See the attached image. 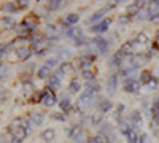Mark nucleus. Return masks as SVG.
I'll return each instance as SVG.
<instances>
[{
    "label": "nucleus",
    "mask_w": 159,
    "mask_h": 143,
    "mask_svg": "<svg viewBox=\"0 0 159 143\" xmlns=\"http://www.w3.org/2000/svg\"><path fill=\"white\" fill-rule=\"evenodd\" d=\"M151 111H153V123L156 126H159V103L154 100L151 105Z\"/></svg>",
    "instance_id": "nucleus-18"
},
{
    "label": "nucleus",
    "mask_w": 159,
    "mask_h": 143,
    "mask_svg": "<svg viewBox=\"0 0 159 143\" xmlns=\"http://www.w3.org/2000/svg\"><path fill=\"white\" fill-rule=\"evenodd\" d=\"M48 48H49V40L34 43V49L37 51V54H38V56H45V53H46V49H48Z\"/></svg>",
    "instance_id": "nucleus-10"
},
{
    "label": "nucleus",
    "mask_w": 159,
    "mask_h": 143,
    "mask_svg": "<svg viewBox=\"0 0 159 143\" xmlns=\"http://www.w3.org/2000/svg\"><path fill=\"white\" fill-rule=\"evenodd\" d=\"M64 2H61V0H51V2H48V8L49 10H59L62 7Z\"/></svg>",
    "instance_id": "nucleus-31"
},
{
    "label": "nucleus",
    "mask_w": 159,
    "mask_h": 143,
    "mask_svg": "<svg viewBox=\"0 0 159 143\" xmlns=\"http://www.w3.org/2000/svg\"><path fill=\"white\" fill-rule=\"evenodd\" d=\"M11 134H13V140L21 143L25 138V135H27V131H25L24 127H16V129H13V131H11Z\"/></svg>",
    "instance_id": "nucleus-8"
},
{
    "label": "nucleus",
    "mask_w": 159,
    "mask_h": 143,
    "mask_svg": "<svg viewBox=\"0 0 159 143\" xmlns=\"http://www.w3.org/2000/svg\"><path fill=\"white\" fill-rule=\"evenodd\" d=\"M159 18V8H156V7H151V10H150V21H153V19H157Z\"/></svg>",
    "instance_id": "nucleus-35"
},
{
    "label": "nucleus",
    "mask_w": 159,
    "mask_h": 143,
    "mask_svg": "<svg viewBox=\"0 0 159 143\" xmlns=\"http://www.w3.org/2000/svg\"><path fill=\"white\" fill-rule=\"evenodd\" d=\"M134 45H135V40L127 42V43H124V45H123L121 51H123L124 54H130V53H132V49H134Z\"/></svg>",
    "instance_id": "nucleus-24"
},
{
    "label": "nucleus",
    "mask_w": 159,
    "mask_h": 143,
    "mask_svg": "<svg viewBox=\"0 0 159 143\" xmlns=\"http://www.w3.org/2000/svg\"><path fill=\"white\" fill-rule=\"evenodd\" d=\"M156 38H157V40H159V30H157V34H156Z\"/></svg>",
    "instance_id": "nucleus-47"
},
{
    "label": "nucleus",
    "mask_w": 159,
    "mask_h": 143,
    "mask_svg": "<svg viewBox=\"0 0 159 143\" xmlns=\"http://www.w3.org/2000/svg\"><path fill=\"white\" fill-rule=\"evenodd\" d=\"M130 123L134 124L135 127H139V126H142V114H140V111H132L130 113Z\"/></svg>",
    "instance_id": "nucleus-17"
},
{
    "label": "nucleus",
    "mask_w": 159,
    "mask_h": 143,
    "mask_svg": "<svg viewBox=\"0 0 159 143\" xmlns=\"http://www.w3.org/2000/svg\"><path fill=\"white\" fill-rule=\"evenodd\" d=\"M37 75H38V78H48V75H49V69H48L46 65L40 67V69L37 70Z\"/></svg>",
    "instance_id": "nucleus-29"
},
{
    "label": "nucleus",
    "mask_w": 159,
    "mask_h": 143,
    "mask_svg": "<svg viewBox=\"0 0 159 143\" xmlns=\"http://www.w3.org/2000/svg\"><path fill=\"white\" fill-rule=\"evenodd\" d=\"M118 131L121 132L123 135H127V134L132 131V129L129 127V124H127L126 121H119V123H118Z\"/></svg>",
    "instance_id": "nucleus-19"
},
{
    "label": "nucleus",
    "mask_w": 159,
    "mask_h": 143,
    "mask_svg": "<svg viewBox=\"0 0 159 143\" xmlns=\"http://www.w3.org/2000/svg\"><path fill=\"white\" fill-rule=\"evenodd\" d=\"M83 131H81V126H73L72 129H70V132H69V135L70 137H73V138H76L80 134H81Z\"/></svg>",
    "instance_id": "nucleus-32"
},
{
    "label": "nucleus",
    "mask_w": 159,
    "mask_h": 143,
    "mask_svg": "<svg viewBox=\"0 0 159 143\" xmlns=\"http://www.w3.org/2000/svg\"><path fill=\"white\" fill-rule=\"evenodd\" d=\"M91 141H92V143H111L107 137L102 135V134H97L96 137H92V138H91Z\"/></svg>",
    "instance_id": "nucleus-26"
},
{
    "label": "nucleus",
    "mask_w": 159,
    "mask_h": 143,
    "mask_svg": "<svg viewBox=\"0 0 159 143\" xmlns=\"http://www.w3.org/2000/svg\"><path fill=\"white\" fill-rule=\"evenodd\" d=\"M151 80H153V76H151V73H150V72L143 70V72L140 73V83H142V84H148Z\"/></svg>",
    "instance_id": "nucleus-23"
},
{
    "label": "nucleus",
    "mask_w": 159,
    "mask_h": 143,
    "mask_svg": "<svg viewBox=\"0 0 159 143\" xmlns=\"http://www.w3.org/2000/svg\"><path fill=\"white\" fill-rule=\"evenodd\" d=\"M61 72L65 75V73H72L73 72V67L70 65V64H67V62H65V64H62V65H61Z\"/></svg>",
    "instance_id": "nucleus-34"
},
{
    "label": "nucleus",
    "mask_w": 159,
    "mask_h": 143,
    "mask_svg": "<svg viewBox=\"0 0 159 143\" xmlns=\"http://www.w3.org/2000/svg\"><path fill=\"white\" fill-rule=\"evenodd\" d=\"M108 27H110V19H102L100 22H97V24L92 25L89 30H91L92 34H103V32L108 30Z\"/></svg>",
    "instance_id": "nucleus-4"
},
{
    "label": "nucleus",
    "mask_w": 159,
    "mask_h": 143,
    "mask_svg": "<svg viewBox=\"0 0 159 143\" xmlns=\"http://www.w3.org/2000/svg\"><path fill=\"white\" fill-rule=\"evenodd\" d=\"M135 42H139V43H147V42H148V37L145 35V34H139Z\"/></svg>",
    "instance_id": "nucleus-40"
},
{
    "label": "nucleus",
    "mask_w": 159,
    "mask_h": 143,
    "mask_svg": "<svg viewBox=\"0 0 159 143\" xmlns=\"http://www.w3.org/2000/svg\"><path fill=\"white\" fill-rule=\"evenodd\" d=\"M54 137H56V132L52 131V129H46V131H43V132H42V138H43L45 141H51V140H54Z\"/></svg>",
    "instance_id": "nucleus-20"
},
{
    "label": "nucleus",
    "mask_w": 159,
    "mask_h": 143,
    "mask_svg": "<svg viewBox=\"0 0 159 143\" xmlns=\"http://www.w3.org/2000/svg\"><path fill=\"white\" fill-rule=\"evenodd\" d=\"M140 86H142V83L139 80H134V78H129V80H126V83H124L126 92H130V94H139Z\"/></svg>",
    "instance_id": "nucleus-2"
},
{
    "label": "nucleus",
    "mask_w": 159,
    "mask_h": 143,
    "mask_svg": "<svg viewBox=\"0 0 159 143\" xmlns=\"http://www.w3.org/2000/svg\"><path fill=\"white\" fill-rule=\"evenodd\" d=\"M92 60H94V57H89V56H81L78 57L76 62H75V67L80 69V70H89V65L92 64Z\"/></svg>",
    "instance_id": "nucleus-3"
},
{
    "label": "nucleus",
    "mask_w": 159,
    "mask_h": 143,
    "mask_svg": "<svg viewBox=\"0 0 159 143\" xmlns=\"http://www.w3.org/2000/svg\"><path fill=\"white\" fill-rule=\"evenodd\" d=\"M65 35L73 38V40H76V38H81L83 37V30L78 27V25H72V27L65 29Z\"/></svg>",
    "instance_id": "nucleus-7"
},
{
    "label": "nucleus",
    "mask_w": 159,
    "mask_h": 143,
    "mask_svg": "<svg viewBox=\"0 0 159 143\" xmlns=\"http://www.w3.org/2000/svg\"><path fill=\"white\" fill-rule=\"evenodd\" d=\"M75 141H76V143H89V140H88V137H86V132L83 131L81 134L75 138Z\"/></svg>",
    "instance_id": "nucleus-36"
},
{
    "label": "nucleus",
    "mask_w": 159,
    "mask_h": 143,
    "mask_svg": "<svg viewBox=\"0 0 159 143\" xmlns=\"http://www.w3.org/2000/svg\"><path fill=\"white\" fill-rule=\"evenodd\" d=\"M92 43L96 45L99 53H102V54L107 53V49H108V40H105V38L99 37V38H96V40H92Z\"/></svg>",
    "instance_id": "nucleus-5"
},
{
    "label": "nucleus",
    "mask_w": 159,
    "mask_h": 143,
    "mask_svg": "<svg viewBox=\"0 0 159 143\" xmlns=\"http://www.w3.org/2000/svg\"><path fill=\"white\" fill-rule=\"evenodd\" d=\"M59 107H61V110H62V111H69V110H70V102H69V97H64V99L61 100V103H59Z\"/></svg>",
    "instance_id": "nucleus-30"
},
{
    "label": "nucleus",
    "mask_w": 159,
    "mask_h": 143,
    "mask_svg": "<svg viewBox=\"0 0 159 143\" xmlns=\"http://www.w3.org/2000/svg\"><path fill=\"white\" fill-rule=\"evenodd\" d=\"M13 22H15V21H13V18H11V16H8V18H3V19H2V24H3V25H13Z\"/></svg>",
    "instance_id": "nucleus-44"
},
{
    "label": "nucleus",
    "mask_w": 159,
    "mask_h": 143,
    "mask_svg": "<svg viewBox=\"0 0 159 143\" xmlns=\"http://www.w3.org/2000/svg\"><path fill=\"white\" fill-rule=\"evenodd\" d=\"M148 87H150V89H156V87H157V80H156V78H153V80L148 83Z\"/></svg>",
    "instance_id": "nucleus-45"
},
{
    "label": "nucleus",
    "mask_w": 159,
    "mask_h": 143,
    "mask_svg": "<svg viewBox=\"0 0 159 143\" xmlns=\"http://www.w3.org/2000/svg\"><path fill=\"white\" fill-rule=\"evenodd\" d=\"M43 113H32V118H30V121H32V124L34 126H40L43 123Z\"/></svg>",
    "instance_id": "nucleus-21"
},
{
    "label": "nucleus",
    "mask_w": 159,
    "mask_h": 143,
    "mask_svg": "<svg viewBox=\"0 0 159 143\" xmlns=\"http://www.w3.org/2000/svg\"><path fill=\"white\" fill-rule=\"evenodd\" d=\"M86 89H91V91H94V92H99L100 86H99L96 81H88V83H86Z\"/></svg>",
    "instance_id": "nucleus-33"
},
{
    "label": "nucleus",
    "mask_w": 159,
    "mask_h": 143,
    "mask_svg": "<svg viewBox=\"0 0 159 143\" xmlns=\"http://www.w3.org/2000/svg\"><path fill=\"white\" fill-rule=\"evenodd\" d=\"M94 91H91V89H86V92H83V94H80V97H78V100H76V108L81 111V110H84V108H88L89 107V103L92 102V97H94Z\"/></svg>",
    "instance_id": "nucleus-1"
},
{
    "label": "nucleus",
    "mask_w": 159,
    "mask_h": 143,
    "mask_svg": "<svg viewBox=\"0 0 159 143\" xmlns=\"http://www.w3.org/2000/svg\"><path fill=\"white\" fill-rule=\"evenodd\" d=\"M30 48L29 46H19L18 49H16V54H18V59H21V60H25L29 56H30Z\"/></svg>",
    "instance_id": "nucleus-13"
},
{
    "label": "nucleus",
    "mask_w": 159,
    "mask_h": 143,
    "mask_svg": "<svg viewBox=\"0 0 159 143\" xmlns=\"http://www.w3.org/2000/svg\"><path fill=\"white\" fill-rule=\"evenodd\" d=\"M111 108H113V103H111L110 100H105V99L100 100V105H99V111H100V113H107V111H110Z\"/></svg>",
    "instance_id": "nucleus-16"
},
{
    "label": "nucleus",
    "mask_w": 159,
    "mask_h": 143,
    "mask_svg": "<svg viewBox=\"0 0 159 143\" xmlns=\"http://www.w3.org/2000/svg\"><path fill=\"white\" fill-rule=\"evenodd\" d=\"M111 8H113V5H107L105 8H102V10L96 11L94 15H92V16L89 18V22H91V24H94L96 21H100V19H102V16H103V15H105V13H107L108 10H111Z\"/></svg>",
    "instance_id": "nucleus-9"
},
{
    "label": "nucleus",
    "mask_w": 159,
    "mask_h": 143,
    "mask_svg": "<svg viewBox=\"0 0 159 143\" xmlns=\"http://www.w3.org/2000/svg\"><path fill=\"white\" fill-rule=\"evenodd\" d=\"M75 45H76V46H84V45H88V40H86L84 37L76 38V40H75Z\"/></svg>",
    "instance_id": "nucleus-41"
},
{
    "label": "nucleus",
    "mask_w": 159,
    "mask_h": 143,
    "mask_svg": "<svg viewBox=\"0 0 159 143\" xmlns=\"http://www.w3.org/2000/svg\"><path fill=\"white\" fill-rule=\"evenodd\" d=\"M45 65L48 67V69H51V67H56L57 65V59H54V57H51V59H48L46 60V64Z\"/></svg>",
    "instance_id": "nucleus-39"
},
{
    "label": "nucleus",
    "mask_w": 159,
    "mask_h": 143,
    "mask_svg": "<svg viewBox=\"0 0 159 143\" xmlns=\"http://www.w3.org/2000/svg\"><path fill=\"white\" fill-rule=\"evenodd\" d=\"M48 87L51 89V91H57L59 87H61V80L54 75V76H51L49 80H48Z\"/></svg>",
    "instance_id": "nucleus-15"
},
{
    "label": "nucleus",
    "mask_w": 159,
    "mask_h": 143,
    "mask_svg": "<svg viewBox=\"0 0 159 143\" xmlns=\"http://www.w3.org/2000/svg\"><path fill=\"white\" fill-rule=\"evenodd\" d=\"M78 19H80V16L76 15V13H70V15L67 16V18H65V24H67V25H75L76 22H78Z\"/></svg>",
    "instance_id": "nucleus-22"
},
{
    "label": "nucleus",
    "mask_w": 159,
    "mask_h": 143,
    "mask_svg": "<svg viewBox=\"0 0 159 143\" xmlns=\"http://www.w3.org/2000/svg\"><path fill=\"white\" fill-rule=\"evenodd\" d=\"M139 141H140V143H151L150 135H147V134H142V135H140V138H139Z\"/></svg>",
    "instance_id": "nucleus-42"
},
{
    "label": "nucleus",
    "mask_w": 159,
    "mask_h": 143,
    "mask_svg": "<svg viewBox=\"0 0 159 143\" xmlns=\"http://www.w3.org/2000/svg\"><path fill=\"white\" fill-rule=\"evenodd\" d=\"M156 102H157V103H159V97H157V99H156Z\"/></svg>",
    "instance_id": "nucleus-48"
},
{
    "label": "nucleus",
    "mask_w": 159,
    "mask_h": 143,
    "mask_svg": "<svg viewBox=\"0 0 159 143\" xmlns=\"http://www.w3.org/2000/svg\"><path fill=\"white\" fill-rule=\"evenodd\" d=\"M51 118L57 119V121H65V119H67V116H65V113H52Z\"/></svg>",
    "instance_id": "nucleus-38"
},
{
    "label": "nucleus",
    "mask_w": 159,
    "mask_h": 143,
    "mask_svg": "<svg viewBox=\"0 0 159 143\" xmlns=\"http://www.w3.org/2000/svg\"><path fill=\"white\" fill-rule=\"evenodd\" d=\"M126 138H127L129 143H139V135H137V132H135V129H132V131L126 135Z\"/></svg>",
    "instance_id": "nucleus-27"
},
{
    "label": "nucleus",
    "mask_w": 159,
    "mask_h": 143,
    "mask_svg": "<svg viewBox=\"0 0 159 143\" xmlns=\"http://www.w3.org/2000/svg\"><path fill=\"white\" fill-rule=\"evenodd\" d=\"M116 87H118V76L115 75V76H110L108 78V81H107V91H108L110 94H115Z\"/></svg>",
    "instance_id": "nucleus-14"
},
{
    "label": "nucleus",
    "mask_w": 159,
    "mask_h": 143,
    "mask_svg": "<svg viewBox=\"0 0 159 143\" xmlns=\"http://www.w3.org/2000/svg\"><path fill=\"white\" fill-rule=\"evenodd\" d=\"M16 3H18V8H24V7L29 5V2H22V0H21V2H16Z\"/></svg>",
    "instance_id": "nucleus-46"
},
{
    "label": "nucleus",
    "mask_w": 159,
    "mask_h": 143,
    "mask_svg": "<svg viewBox=\"0 0 159 143\" xmlns=\"http://www.w3.org/2000/svg\"><path fill=\"white\" fill-rule=\"evenodd\" d=\"M124 59H126V54L123 53L121 49H119L118 53H115V56H113V59H111V65L121 67V65H123V62H124Z\"/></svg>",
    "instance_id": "nucleus-12"
},
{
    "label": "nucleus",
    "mask_w": 159,
    "mask_h": 143,
    "mask_svg": "<svg viewBox=\"0 0 159 143\" xmlns=\"http://www.w3.org/2000/svg\"><path fill=\"white\" fill-rule=\"evenodd\" d=\"M139 13H140V10H139V7L135 5V3H132V5H129L127 7V16L130 18V16H139Z\"/></svg>",
    "instance_id": "nucleus-28"
},
{
    "label": "nucleus",
    "mask_w": 159,
    "mask_h": 143,
    "mask_svg": "<svg viewBox=\"0 0 159 143\" xmlns=\"http://www.w3.org/2000/svg\"><path fill=\"white\" fill-rule=\"evenodd\" d=\"M5 10L10 11V13H15V11H18V7L13 5V3H7V5H5Z\"/></svg>",
    "instance_id": "nucleus-43"
},
{
    "label": "nucleus",
    "mask_w": 159,
    "mask_h": 143,
    "mask_svg": "<svg viewBox=\"0 0 159 143\" xmlns=\"http://www.w3.org/2000/svg\"><path fill=\"white\" fill-rule=\"evenodd\" d=\"M81 76L84 78V80H88V81H94V73H92L91 70H84L81 73Z\"/></svg>",
    "instance_id": "nucleus-37"
},
{
    "label": "nucleus",
    "mask_w": 159,
    "mask_h": 143,
    "mask_svg": "<svg viewBox=\"0 0 159 143\" xmlns=\"http://www.w3.org/2000/svg\"><path fill=\"white\" fill-rule=\"evenodd\" d=\"M80 89H81V84H80L76 80H73L70 83V86H69V92L70 94H76V92H80Z\"/></svg>",
    "instance_id": "nucleus-25"
},
{
    "label": "nucleus",
    "mask_w": 159,
    "mask_h": 143,
    "mask_svg": "<svg viewBox=\"0 0 159 143\" xmlns=\"http://www.w3.org/2000/svg\"><path fill=\"white\" fill-rule=\"evenodd\" d=\"M46 34H48V38L52 42V40H59L61 38V32L57 30V27L54 24H48L46 25Z\"/></svg>",
    "instance_id": "nucleus-6"
},
{
    "label": "nucleus",
    "mask_w": 159,
    "mask_h": 143,
    "mask_svg": "<svg viewBox=\"0 0 159 143\" xmlns=\"http://www.w3.org/2000/svg\"><path fill=\"white\" fill-rule=\"evenodd\" d=\"M43 105L45 107H54L56 105V96L49 92V91H45V97H43Z\"/></svg>",
    "instance_id": "nucleus-11"
}]
</instances>
